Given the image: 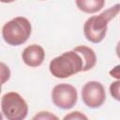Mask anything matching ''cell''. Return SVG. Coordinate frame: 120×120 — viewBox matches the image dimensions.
I'll use <instances>...</instances> for the list:
<instances>
[{
	"instance_id": "cell-1",
	"label": "cell",
	"mask_w": 120,
	"mask_h": 120,
	"mask_svg": "<svg viewBox=\"0 0 120 120\" xmlns=\"http://www.w3.org/2000/svg\"><path fill=\"white\" fill-rule=\"evenodd\" d=\"M120 12V4H115L98 15L88 18L83 24V34L92 43L101 42L107 33L108 23Z\"/></svg>"
},
{
	"instance_id": "cell-2",
	"label": "cell",
	"mask_w": 120,
	"mask_h": 120,
	"mask_svg": "<svg viewBox=\"0 0 120 120\" xmlns=\"http://www.w3.org/2000/svg\"><path fill=\"white\" fill-rule=\"evenodd\" d=\"M83 60L80 53L72 50L54 57L49 64V70L55 78L67 79L83 71Z\"/></svg>"
},
{
	"instance_id": "cell-3",
	"label": "cell",
	"mask_w": 120,
	"mask_h": 120,
	"mask_svg": "<svg viewBox=\"0 0 120 120\" xmlns=\"http://www.w3.org/2000/svg\"><path fill=\"white\" fill-rule=\"evenodd\" d=\"M32 33V26L25 17H15L2 27V37L10 46H20L25 43Z\"/></svg>"
},
{
	"instance_id": "cell-4",
	"label": "cell",
	"mask_w": 120,
	"mask_h": 120,
	"mask_svg": "<svg viewBox=\"0 0 120 120\" xmlns=\"http://www.w3.org/2000/svg\"><path fill=\"white\" fill-rule=\"evenodd\" d=\"M1 111L8 120H22L27 116L28 105L17 92H8L2 96Z\"/></svg>"
},
{
	"instance_id": "cell-5",
	"label": "cell",
	"mask_w": 120,
	"mask_h": 120,
	"mask_svg": "<svg viewBox=\"0 0 120 120\" xmlns=\"http://www.w3.org/2000/svg\"><path fill=\"white\" fill-rule=\"evenodd\" d=\"M52 100L57 108L62 110H69L77 103V90L69 83L56 84L52 91Z\"/></svg>"
},
{
	"instance_id": "cell-6",
	"label": "cell",
	"mask_w": 120,
	"mask_h": 120,
	"mask_svg": "<svg viewBox=\"0 0 120 120\" xmlns=\"http://www.w3.org/2000/svg\"><path fill=\"white\" fill-rule=\"evenodd\" d=\"M82 99L91 109H97L106 100V92L103 84L98 81H89L82 88Z\"/></svg>"
},
{
	"instance_id": "cell-7",
	"label": "cell",
	"mask_w": 120,
	"mask_h": 120,
	"mask_svg": "<svg viewBox=\"0 0 120 120\" xmlns=\"http://www.w3.org/2000/svg\"><path fill=\"white\" fill-rule=\"evenodd\" d=\"M45 58L44 49L38 44H31L27 46L22 52V59L23 63L30 68L39 67Z\"/></svg>"
},
{
	"instance_id": "cell-8",
	"label": "cell",
	"mask_w": 120,
	"mask_h": 120,
	"mask_svg": "<svg viewBox=\"0 0 120 120\" xmlns=\"http://www.w3.org/2000/svg\"><path fill=\"white\" fill-rule=\"evenodd\" d=\"M75 52H77L78 53H80V55L82 56V60H83V71H87L92 69L97 63V55L95 51L87 46L84 45H81V46H77L73 49Z\"/></svg>"
},
{
	"instance_id": "cell-9",
	"label": "cell",
	"mask_w": 120,
	"mask_h": 120,
	"mask_svg": "<svg viewBox=\"0 0 120 120\" xmlns=\"http://www.w3.org/2000/svg\"><path fill=\"white\" fill-rule=\"evenodd\" d=\"M77 8L87 14L99 11L105 5V0H75Z\"/></svg>"
},
{
	"instance_id": "cell-10",
	"label": "cell",
	"mask_w": 120,
	"mask_h": 120,
	"mask_svg": "<svg viewBox=\"0 0 120 120\" xmlns=\"http://www.w3.org/2000/svg\"><path fill=\"white\" fill-rule=\"evenodd\" d=\"M109 91L111 96L117 101H120V80L115 81L110 84Z\"/></svg>"
},
{
	"instance_id": "cell-11",
	"label": "cell",
	"mask_w": 120,
	"mask_h": 120,
	"mask_svg": "<svg viewBox=\"0 0 120 120\" xmlns=\"http://www.w3.org/2000/svg\"><path fill=\"white\" fill-rule=\"evenodd\" d=\"M10 77V70L8 67H7L3 62L1 63V82L2 84H4L7 81H8Z\"/></svg>"
},
{
	"instance_id": "cell-12",
	"label": "cell",
	"mask_w": 120,
	"mask_h": 120,
	"mask_svg": "<svg viewBox=\"0 0 120 120\" xmlns=\"http://www.w3.org/2000/svg\"><path fill=\"white\" fill-rule=\"evenodd\" d=\"M33 119H46V120H51V119H58V117L50 112H39L38 114H36Z\"/></svg>"
},
{
	"instance_id": "cell-13",
	"label": "cell",
	"mask_w": 120,
	"mask_h": 120,
	"mask_svg": "<svg viewBox=\"0 0 120 120\" xmlns=\"http://www.w3.org/2000/svg\"><path fill=\"white\" fill-rule=\"evenodd\" d=\"M67 119H72V120H74V119H87V116L84 115L83 113H82L81 112L76 111V112H71L70 113L65 115L64 120H67Z\"/></svg>"
},
{
	"instance_id": "cell-14",
	"label": "cell",
	"mask_w": 120,
	"mask_h": 120,
	"mask_svg": "<svg viewBox=\"0 0 120 120\" xmlns=\"http://www.w3.org/2000/svg\"><path fill=\"white\" fill-rule=\"evenodd\" d=\"M109 74H110L111 77H112L114 79H117V80H120V65H117V66L113 67L109 71Z\"/></svg>"
},
{
	"instance_id": "cell-15",
	"label": "cell",
	"mask_w": 120,
	"mask_h": 120,
	"mask_svg": "<svg viewBox=\"0 0 120 120\" xmlns=\"http://www.w3.org/2000/svg\"><path fill=\"white\" fill-rule=\"evenodd\" d=\"M115 52H116L117 57L120 59V41H118V43H117V45H116V48H115Z\"/></svg>"
},
{
	"instance_id": "cell-16",
	"label": "cell",
	"mask_w": 120,
	"mask_h": 120,
	"mask_svg": "<svg viewBox=\"0 0 120 120\" xmlns=\"http://www.w3.org/2000/svg\"><path fill=\"white\" fill-rule=\"evenodd\" d=\"M2 3H12V2H14V1H16V0H0Z\"/></svg>"
},
{
	"instance_id": "cell-17",
	"label": "cell",
	"mask_w": 120,
	"mask_h": 120,
	"mask_svg": "<svg viewBox=\"0 0 120 120\" xmlns=\"http://www.w3.org/2000/svg\"><path fill=\"white\" fill-rule=\"evenodd\" d=\"M40 1H44V0H40Z\"/></svg>"
}]
</instances>
